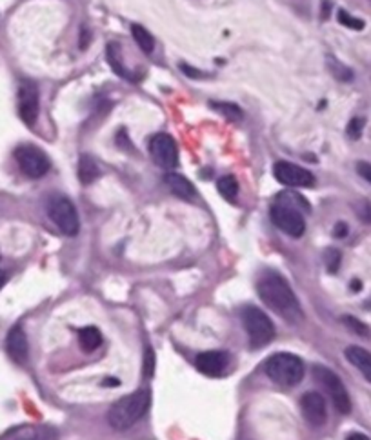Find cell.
Returning a JSON list of instances; mask_svg holds the SVG:
<instances>
[{
	"label": "cell",
	"instance_id": "20",
	"mask_svg": "<svg viewBox=\"0 0 371 440\" xmlns=\"http://www.w3.org/2000/svg\"><path fill=\"white\" fill-rule=\"evenodd\" d=\"M131 35H133V40L136 42V46L142 49V53L152 55V53L155 51V38H153V35L147 32L146 27L139 26V24H133V26H131Z\"/></svg>",
	"mask_w": 371,
	"mask_h": 440
},
{
	"label": "cell",
	"instance_id": "6",
	"mask_svg": "<svg viewBox=\"0 0 371 440\" xmlns=\"http://www.w3.org/2000/svg\"><path fill=\"white\" fill-rule=\"evenodd\" d=\"M272 220L283 233L293 238L302 237L306 233V220L302 217V211L283 198H277V202L272 206Z\"/></svg>",
	"mask_w": 371,
	"mask_h": 440
},
{
	"label": "cell",
	"instance_id": "1",
	"mask_svg": "<svg viewBox=\"0 0 371 440\" xmlns=\"http://www.w3.org/2000/svg\"><path fill=\"white\" fill-rule=\"evenodd\" d=\"M259 295H261L262 302L277 313L278 316H283L284 321L297 324L302 319V308L298 302L297 295L293 293L291 286L286 282L284 277L278 273H264L256 284Z\"/></svg>",
	"mask_w": 371,
	"mask_h": 440
},
{
	"label": "cell",
	"instance_id": "23",
	"mask_svg": "<svg viewBox=\"0 0 371 440\" xmlns=\"http://www.w3.org/2000/svg\"><path fill=\"white\" fill-rule=\"evenodd\" d=\"M209 106L215 109V111H219L222 117H226L228 120H233V122H239V120L244 117L242 113V109L237 106V104L231 102H209Z\"/></svg>",
	"mask_w": 371,
	"mask_h": 440
},
{
	"label": "cell",
	"instance_id": "7",
	"mask_svg": "<svg viewBox=\"0 0 371 440\" xmlns=\"http://www.w3.org/2000/svg\"><path fill=\"white\" fill-rule=\"evenodd\" d=\"M315 380L326 389V393L330 395V399L333 400L335 409L342 415H348L351 411V399L348 395V389L339 378V375L331 371L326 366H315L313 368Z\"/></svg>",
	"mask_w": 371,
	"mask_h": 440
},
{
	"label": "cell",
	"instance_id": "11",
	"mask_svg": "<svg viewBox=\"0 0 371 440\" xmlns=\"http://www.w3.org/2000/svg\"><path fill=\"white\" fill-rule=\"evenodd\" d=\"M149 153H152L153 161L157 162V166H160L163 170L171 171L177 167V144L167 133H158V135L152 137V140H149Z\"/></svg>",
	"mask_w": 371,
	"mask_h": 440
},
{
	"label": "cell",
	"instance_id": "31",
	"mask_svg": "<svg viewBox=\"0 0 371 440\" xmlns=\"http://www.w3.org/2000/svg\"><path fill=\"white\" fill-rule=\"evenodd\" d=\"M144 369H146V377H152L153 369H155V357H153V351L147 347L146 351V364H144Z\"/></svg>",
	"mask_w": 371,
	"mask_h": 440
},
{
	"label": "cell",
	"instance_id": "14",
	"mask_svg": "<svg viewBox=\"0 0 371 440\" xmlns=\"http://www.w3.org/2000/svg\"><path fill=\"white\" fill-rule=\"evenodd\" d=\"M5 349L11 360L16 364H26L27 355H29V346H27V337L21 326L11 327L8 337H5Z\"/></svg>",
	"mask_w": 371,
	"mask_h": 440
},
{
	"label": "cell",
	"instance_id": "22",
	"mask_svg": "<svg viewBox=\"0 0 371 440\" xmlns=\"http://www.w3.org/2000/svg\"><path fill=\"white\" fill-rule=\"evenodd\" d=\"M217 189H219V193L226 200H231V202H233L237 198V195H239V182H237L235 176L231 175L220 176L219 182H217Z\"/></svg>",
	"mask_w": 371,
	"mask_h": 440
},
{
	"label": "cell",
	"instance_id": "10",
	"mask_svg": "<svg viewBox=\"0 0 371 440\" xmlns=\"http://www.w3.org/2000/svg\"><path fill=\"white\" fill-rule=\"evenodd\" d=\"M38 113H40V93L38 88L29 80H24L19 86V115L22 122L29 128L37 124Z\"/></svg>",
	"mask_w": 371,
	"mask_h": 440
},
{
	"label": "cell",
	"instance_id": "4",
	"mask_svg": "<svg viewBox=\"0 0 371 440\" xmlns=\"http://www.w3.org/2000/svg\"><path fill=\"white\" fill-rule=\"evenodd\" d=\"M242 324L246 327L251 347H264L275 337V326L272 319L255 305H246L242 310Z\"/></svg>",
	"mask_w": 371,
	"mask_h": 440
},
{
	"label": "cell",
	"instance_id": "16",
	"mask_svg": "<svg viewBox=\"0 0 371 440\" xmlns=\"http://www.w3.org/2000/svg\"><path fill=\"white\" fill-rule=\"evenodd\" d=\"M164 182L166 186L169 187V192L175 195V197L182 198V200H193L197 197V189L191 182L186 178L180 173H173V171H167L166 176H164Z\"/></svg>",
	"mask_w": 371,
	"mask_h": 440
},
{
	"label": "cell",
	"instance_id": "3",
	"mask_svg": "<svg viewBox=\"0 0 371 440\" xmlns=\"http://www.w3.org/2000/svg\"><path fill=\"white\" fill-rule=\"evenodd\" d=\"M264 373L278 386L293 388L304 378V362L293 353H275L266 358Z\"/></svg>",
	"mask_w": 371,
	"mask_h": 440
},
{
	"label": "cell",
	"instance_id": "21",
	"mask_svg": "<svg viewBox=\"0 0 371 440\" xmlns=\"http://www.w3.org/2000/svg\"><path fill=\"white\" fill-rule=\"evenodd\" d=\"M79 342L84 351H95L102 344V333L95 326H88L79 332Z\"/></svg>",
	"mask_w": 371,
	"mask_h": 440
},
{
	"label": "cell",
	"instance_id": "33",
	"mask_svg": "<svg viewBox=\"0 0 371 440\" xmlns=\"http://www.w3.org/2000/svg\"><path fill=\"white\" fill-rule=\"evenodd\" d=\"M117 140H119V146H121V148H124V150H131V140H130V137L125 135L124 130L119 131Z\"/></svg>",
	"mask_w": 371,
	"mask_h": 440
},
{
	"label": "cell",
	"instance_id": "39",
	"mask_svg": "<svg viewBox=\"0 0 371 440\" xmlns=\"http://www.w3.org/2000/svg\"><path fill=\"white\" fill-rule=\"evenodd\" d=\"M5 280H8V275H5L4 271L0 270V290H2V288H4Z\"/></svg>",
	"mask_w": 371,
	"mask_h": 440
},
{
	"label": "cell",
	"instance_id": "8",
	"mask_svg": "<svg viewBox=\"0 0 371 440\" xmlns=\"http://www.w3.org/2000/svg\"><path fill=\"white\" fill-rule=\"evenodd\" d=\"M15 161L22 173L29 178H42L51 167L49 157L33 144L19 146L15 150Z\"/></svg>",
	"mask_w": 371,
	"mask_h": 440
},
{
	"label": "cell",
	"instance_id": "27",
	"mask_svg": "<svg viewBox=\"0 0 371 440\" xmlns=\"http://www.w3.org/2000/svg\"><path fill=\"white\" fill-rule=\"evenodd\" d=\"M340 260H342V255H340L339 249H328L324 253V262H326V268H328V271L330 273H337L340 268Z\"/></svg>",
	"mask_w": 371,
	"mask_h": 440
},
{
	"label": "cell",
	"instance_id": "15",
	"mask_svg": "<svg viewBox=\"0 0 371 440\" xmlns=\"http://www.w3.org/2000/svg\"><path fill=\"white\" fill-rule=\"evenodd\" d=\"M2 440H58V433L51 426H21L8 431Z\"/></svg>",
	"mask_w": 371,
	"mask_h": 440
},
{
	"label": "cell",
	"instance_id": "13",
	"mask_svg": "<svg viewBox=\"0 0 371 440\" xmlns=\"http://www.w3.org/2000/svg\"><path fill=\"white\" fill-rule=\"evenodd\" d=\"M230 364V355L226 351H204L199 353L195 358V366L200 373H204L208 377H220L224 375Z\"/></svg>",
	"mask_w": 371,
	"mask_h": 440
},
{
	"label": "cell",
	"instance_id": "24",
	"mask_svg": "<svg viewBox=\"0 0 371 440\" xmlns=\"http://www.w3.org/2000/svg\"><path fill=\"white\" fill-rule=\"evenodd\" d=\"M328 64H330L331 75H333L337 80H340V82H350V80H353V71L342 62H339L337 58L330 57L328 58Z\"/></svg>",
	"mask_w": 371,
	"mask_h": 440
},
{
	"label": "cell",
	"instance_id": "34",
	"mask_svg": "<svg viewBox=\"0 0 371 440\" xmlns=\"http://www.w3.org/2000/svg\"><path fill=\"white\" fill-rule=\"evenodd\" d=\"M333 235L337 238H344L346 235H348V224H346V222H337V224H335Z\"/></svg>",
	"mask_w": 371,
	"mask_h": 440
},
{
	"label": "cell",
	"instance_id": "29",
	"mask_svg": "<svg viewBox=\"0 0 371 440\" xmlns=\"http://www.w3.org/2000/svg\"><path fill=\"white\" fill-rule=\"evenodd\" d=\"M355 211H357V217L361 218L362 222L371 224V202H368V200H361V202L355 206Z\"/></svg>",
	"mask_w": 371,
	"mask_h": 440
},
{
	"label": "cell",
	"instance_id": "19",
	"mask_svg": "<svg viewBox=\"0 0 371 440\" xmlns=\"http://www.w3.org/2000/svg\"><path fill=\"white\" fill-rule=\"evenodd\" d=\"M100 176V167L91 155H82L79 161V181L84 186L93 184Z\"/></svg>",
	"mask_w": 371,
	"mask_h": 440
},
{
	"label": "cell",
	"instance_id": "28",
	"mask_svg": "<svg viewBox=\"0 0 371 440\" xmlns=\"http://www.w3.org/2000/svg\"><path fill=\"white\" fill-rule=\"evenodd\" d=\"M364 124H366V120L364 119H359V117L351 119L350 124H348V128H346V131H348V137L353 140L361 139L362 130H364Z\"/></svg>",
	"mask_w": 371,
	"mask_h": 440
},
{
	"label": "cell",
	"instance_id": "25",
	"mask_svg": "<svg viewBox=\"0 0 371 440\" xmlns=\"http://www.w3.org/2000/svg\"><path fill=\"white\" fill-rule=\"evenodd\" d=\"M342 322H344L346 327H348L350 332L355 333V335H361V337H370L371 335L370 327H368L362 321L355 319V316H350V315L342 316Z\"/></svg>",
	"mask_w": 371,
	"mask_h": 440
},
{
	"label": "cell",
	"instance_id": "26",
	"mask_svg": "<svg viewBox=\"0 0 371 440\" xmlns=\"http://www.w3.org/2000/svg\"><path fill=\"white\" fill-rule=\"evenodd\" d=\"M337 21L342 24L344 27H350V30H355V32H361V30H364V21H361V19H357V16L350 15L346 10H339V13H337Z\"/></svg>",
	"mask_w": 371,
	"mask_h": 440
},
{
	"label": "cell",
	"instance_id": "38",
	"mask_svg": "<svg viewBox=\"0 0 371 440\" xmlns=\"http://www.w3.org/2000/svg\"><path fill=\"white\" fill-rule=\"evenodd\" d=\"M351 290H353V291H359V290H362V284H361V280H353V282H351Z\"/></svg>",
	"mask_w": 371,
	"mask_h": 440
},
{
	"label": "cell",
	"instance_id": "17",
	"mask_svg": "<svg viewBox=\"0 0 371 440\" xmlns=\"http://www.w3.org/2000/svg\"><path fill=\"white\" fill-rule=\"evenodd\" d=\"M346 358L351 366H355L362 373V377L371 382V353L361 346H348L344 351Z\"/></svg>",
	"mask_w": 371,
	"mask_h": 440
},
{
	"label": "cell",
	"instance_id": "18",
	"mask_svg": "<svg viewBox=\"0 0 371 440\" xmlns=\"http://www.w3.org/2000/svg\"><path fill=\"white\" fill-rule=\"evenodd\" d=\"M106 58H108L111 69H113L119 77L125 78V80H135L133 75L130 73V69L125 68L124 62H122L121 46H119L117 42H110V44H108V47H106Z\"/></svg>",
	"mask_w": 371,
	"mask_h": 440
},
{
	"label": "cell",
	"instance_id": "36",
	"mask_svg": "<svg viewBox=\"0 0 371 440\" xmlns=\"http://www.w3.org/2000/svg\"><path fill=\"white\" fill-rule=\"evenodd\" d=\"M346 440H371V439L366 435H362V433H351V435L348 437Z\"/></svg>",
	"mask_w": 371,
	"mask_h": 440
},
{
	"label": "cell",
	"instance_id": "2",
	"mask_svg": "<svg viewBox=\"0 0 371 440\" xmlns=\"http://www.w3.org/2000/svg\"><path fill=\"white\" fill-rule=\"evenodd\" d=\"M152 402V393L147 388H141L133 391L131 395H125L121 400L110 408L108 413V422L113 430L125 431L131 426H135L139 420L144 417V413L149 408Z\"/></svg>",
	"mask_w": 371,
	"mask_h": 440
},
{
	"label": "cell",
	"instance_id": "37",
	"mask_svg": "<svg viewBox=\"0 0 371 440\" xmlns=\"http://www.w3.org/2000/svg\"><path fill=\"white\" fill-rule=\"evenodd\" d=\"M119 380L117 378H106L104 380V386H108V388H111V386H119Z\"/></svg>",
	"mask_w": 371,
	"mask_h": 440
},
{
	"label": "cell",
	"instance_id": "9",
	"mask_svg": "<svg viewBox=\"0 0 371 440\" xmlns=\"http://www.w3.org/2000/svg\"><path fill=\"white\" fill-rule=\"evenodd\" d=\"M273 176H275L283 186H288V187H313L315 186L313 173L306 170V167L293 164V162L278 161L277 164L273 166Z\"/></svg>",
	"mask_w": 371,
	"mask_h": 440
},
{
	"label": "cell",
	"instance_id": "12",
	"mask_svg": "<svg viewBox=\"0 0 371 440\" xmlns=\"http://www.w3.org/2000/svg\"><path fill=\"white\" fill-rule=\"evenodd\" d=\"M300 409L306 422L313 428H320L328 420V409H326L324 397L317 391H308L300 397Z\"/></svg>",
	"mask_w": 371,
	"mask_h": 440
},
{
	"label": "cell",
	"instance_id": "5",
	"mask_svg": "<svg viewBox=\"0 0 371 440\" xmlns=\"http://www.w3.org/2000/svg\"><path fill=\"white\" fill-rule=\"evenodd\" d=\"M47 215H49L53 224H55L64 235L75 237V235L79 233V213H77L75 204L71 202L68 197L55 195V197L49 198V202H47Z\"/></svg>",
	"mask_w": 371,
	"mask_h": 440
},
{
	"label": "cell",
	"instance_id": "32",
	"mask_svg": "<svg viewBox=\"0 0 371 440\" xmlns=\"http://www.w3.org/2000/svg\"><path fill=\"white\" fill-rule=\"evenodd\" d=\"M180 69H182L184 75H188V77H191V78L204 77V73L200 71V69H195L193 66H189V64H180Z\"/></svg>",
	"mask_w": 371,
	"mask_h": 440
},
{
	"label": "cell",
	"instance_id": "30",
	"mask_svg": "<svg viewBox=\"0 0 371 440\" xmlns=\"http://www.w3.org/2000/svg\"><path fill=\"white\" fill-rule=\"evenodd\" d=\"M357 171H359V175H361L364 181H368L371 184V164L370 162H359V164H357Z\"/></svg>",
	"mask_w": 371,
	"mask_h": 440
},
{
	"label": "cell",
	"instance_id": "35",
	"mask_svg": "<svg viewBox=\"0 0 371 440\" xmlns=\"http://www.w3.org/2000/svg\"><path fill=\"white\" fill-rule=\"evenodd\" d=\"M330 15V0H322V19H328Z\"/></svg>",
	"mask_w": 371,
	"mask_h": 440
}]
</instances>
